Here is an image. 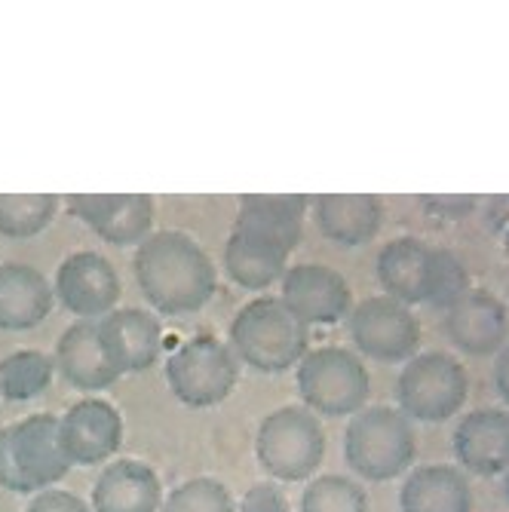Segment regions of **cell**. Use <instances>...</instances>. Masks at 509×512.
I'll return each mask as SVG.
<instances>
[{"mask_svg":"<svg viewBox=\"0 0 509 512\" xmlns=\"http://www.w3.org/2000/svg\"><path fill=\"white\" fill-rule=\"evenodd\" d=\"M503 497H506V503H509V470L503 473Z\"/></svg>","mask_w":509,"mask_h":512,"instance_id":"obj_32","label":"cell"},{"mask_svg":"<svg viewBox=\"0 0 509 512\" xmlns=\"http://www.w3.org/2000/svg\"><path fill=\"white\" fill-rule=\"evenodd\" d=\"M378 283L405 307H451L470 289L467 267L451 249L418 237H399L378 252Z\"/></svg>","mask_w":509,"mask_h":512,"instance_id":"obj_2","label":"cell"},{"mask_svg":"<svg viewBox=\"0 0 509 512\" xmlns=\"http://www.w3.org/2000/svg\"><path fill=\"white\" fill-rule=\"evenodd\" d=\"M56 301L71 310L77 319H102L117 310L120 301V276L114 264L99 252H74L68 255L53 279Z\"/></svg>","mask_w":509,"mask_h":512,"instance_id":"obj_12","label":"cell"},{"mask_svg":"<svg viewBox=\"0 0 509 512\" xmlns=\"http://www.w3.org/2000/svg\"><path fill=\"white\" fill-rule=\"evenodd\" d=\"M399 512H473V485L464 470L427 463L405 476Z\"/></svg>","mask_w":509,"mask_h":512,"instance_id":"obj_21","label":"cell"},{"mask_svg":"<svg viewBox=\"0 0 509 512\" xmlns=\"http://www.w3.org/2000/svg\"><path fill=\"white\" fill-rule=\"evenodd\" d=\"M53 362H56V371L71 387L86 390V393L105 390L120 378L102 350L96 319H77L74 325H68L56 344Z\"/></svg>","mask_w":509,"mask_h":512,"instance_id":"obj_18","label":"cell"},{"mask_svg":"<svg viewBox=\"0 0 509 512\" xmlns=\"http://www.w3.org/2000/svg\"><path fill=\"white\" fill-rule=\"evenodd\" d=\"M255 457L280 482L310 479L326 457V430L304 405H283L270 411L255 436Z\"/></svg>","mask_w":509,"mask_h":512,"instance_id":"obj_6","label":"cell"},{"mask_svg":"<svg viewBox=\"0 0 509 512\" xmlns=\"http://www.w3.org/2000/svg\"><path fill=\"white\" fill-rule=\"evenodd\" d=\"M224 270L237 286L261 292L273 283H283L289 270V252L249 230H230L224 246Z\"/></svg>","mask_w":509,"mask_h":512,"instance_id":"obj_24","label":"cell"},{"mask_svg":"<svg viewBox=\"0 0 509 512\" xmlns=\"http://www.w3.org/2000/svg\"><path fill=\"white\" fill-rule=\"evenodd\" d=\"M227 344L249 368L276 375V371L298 368L307 356L310 335L307 325L298 322L280 298L264 295L237 310Z\"/></svg>","mask_w":509,"mask_h":512,"instance_id":"obj_3","label":"cell"},{"mask_svg":"<svg viewBox=\"0 0 509 512\" xmlns=\"http://www.w3.org/2000/svg\"><path fill=\"white\" fill-rule=\"evenodd\" d=\"M71 467L74 463L62 448L56 414L40 411L0 430V488L37 494L62 482Z\"/></svg>","mask_w":509,"mask_h":512,"instance_id":"obj_4","label":"cell"},{"mask_svg":"<svg viewBox=\"0 0 509 512\" xmlns=\"http://www.w3.org/2000/svg\"><path fill=\"white\" fill-rule=\"evenodd\" d=\"M53 375V356L40 350H16L0 359V396L10 402H28L50 387Z\"/></svg>","mask_w":509,"mask_h":512,"instance_id":"obj_25","label":"cell"},{"mask_svg":"<svg viewBox=\"0 0 509 512\" xmlns=\"http://www.w3.org/2000/svg\"><path fill=\"white\" fill-rule=\"evenodd\" d=\"M304 212L307 200L295 194H246L240 197L234 227L283 246L292 255L301 243Z\"/></svg>","mask_w":509,"mask_h":512,"instance_id":"obj_22","label":"cell"},{"mask_svg":"<svg viewBox=\"0 0 509 512\" xmlns=\"http://www.w3.org/2000/svg\"><path fill=\"white\" fill-rule=\"evenodd\" d=\"M65 203L111 246H142L154 234V200L148 194H71Z\"/></svg>","mask_w":509,"mask_h":512,"instance_id":"obj_11","label":"cell"},{"mask_svg":"<svg viewBox=\"0 0 509 512\" xmlns=\"http://www.w3.org/2000/svg\"><path fill=\"white\" fill-rule=\"evenodd\" d=\"M160 512H237V503L218 479H188L163 497Z\"/></svg>","mask_w":509,"mask_h":512,"instance_id":"obj_28","label":"cell"},{"mask_svg":"<svg viewBox=\"0 0 509 512\" xmlns=\"http://www.w3.org/2000/svg\"><path fill=\"white\" fill-rule=\"evenodd\" d=\"M460 470L494 479L509 470V411L503 408H476L460 417L451 439Z\"/></svg>","mask_w":509,"mask_h":512,"instance_id":"obj_16","label":"cell"},{"mask_svg":"<svg viewBox=\"0 0 509 512\" xmlns=\"http://www.w3.org/2000/svg\"><path fill=\"white\" fill-rule=\"evenodd\" d=\"M132 270L142 295L169 316L203 310L218 286L212 258L181 230H154L135 249Z\"/></svg>","mask_w":509,"mask_h":512,"instance_id":"obj_1","label":"cell"},{"mask_svg":"<svg viewBox=\"0 0 509 512\" xmlns=\"http://www.w3.org/2000/svg\"><path fill=\"white\" fill-rule=\"evenodd\" d=\"M298 393L316 417H353L365 408L372 381L359 353L347 347H316L298 362Z\"/></svg>","mask_w":509,"mask_h":512,"instance_id":"obj_7","label":"cell"},{"mask_svg":"<svg viewBox=\"0 0 509 512\" xmlns=\"http://www.w3.org/2000/svg\"><path fill=\"white\" fill-rule=\"evenodd\" d=\"M445 338L467 356H494L509 344L506 304L488 289H467L445 307Z\"/></svg>","mask_w":509,"mask_h":512,"instance_id":"obj_14","label":"cell"},{"mask_svg":"<svg viewBox=\"0 0 509 512\" xmlns=\"http://www.w3.org/2000/svg\"><path fill=\"white\" fill-rule=\"evenodd\" d=\"M59 439L74 467H96L123 442V417L105 399H80L59 417Z\"/></svg>","mask_w":509,"mask_h":512,"instance_id":"obj_15","label":"cell"},{"mask_svg":"<svg viewBox=\"0 0 509 512\" xmlns=\"http://www.w3.org/2000/svg\"><path fill=\"white\" fill-rule=\"evenodd\" d=\"M347 335L356 353L375 359V362H408L421 350V319L411 307L375 295L353 304L347 316Z\"/></svg>","mask_w":509,"mask_h":512,"instance_id":"obj_10","label":"cell"},{"mask_svg":"<svg viewBox=\"0 0 509 512\" xmlns=\"http://www.w3.org/2000/svg\"><path fill=\"white\" fill-rule=\"evenodd\" d=\"M414 454H418V442H414L411 421L399 408H362L344 430V460L359 479L393 482L408 473Z\"/></svg>","mask_w":509,"mask_h":512,"instance_id":"obj_5","label":"cell"},{"mask_svg":"<svg viewBox=\"0 0 509 512\" xmlns=\"http://www.w3.org/2000/svg\"><path fill=\"white\" fill-rule=\"evenodd\" d=\"M280 301L304 325H335L350 316L353 295L347 279L326 264H295L283 276Z\"/></svg>","mask_w":509,"mask_h":512,"instance_id":"obj_13","label":"cell"},{"mask_svg":"<svg viewBox=\"0 0 509 512\" xmlns=\"http://www.w3.org/2000/svg\"><path fill=\"white\" fill-rule=\"evenodd\" d=\"M240 512H289V500L276 482H255L243 494Z\"/></svg>","mask_w":509,"mask_h":512,"instance_id":"obj_29","label":"cell"},{"mask_svg":"<svg viewBox=\"0 0 509 512\" xmlns=\"http://www.w3.org/2000/svg\"><path fill=\"white\" fill-rule=\"evenodd\" d=\"M240 381V359L230 344L197 335L184 341L166 359V384L172 396L188 408H212L221 405Z\"/></svg>","mask_w":509,"mask_h":512,"instance_id":"obj_9","label":"cell"},{"mask_svg":"<svg viewBox=\"0 0 509 512\" xmlns=\"http://www.w3.org/2000/svg\"><path fill=\"white\" fill-rule=\"evenodd\" d=\"M298 512H368V494L347 476H316L304 488Z\"/></svg>","mask_w":509,"mask_h":512,"instance_id":"obj_27","label":"cell"},{"mask_svg":"<svg viewBox=\"0 0 509 512\" xmlns=\"http://www.w3.org/2000/svg\"><path fill=\"white\" fill-rule=\"evenodd\" d=\"M470 393L467 368L451 353H418L402 365L396 378V402L408 421L445 424L464 408Z\"/></svg>","mask_w":509,"mask_h":512,"instance_id":"obj_8","label":"cell"},{"mask_svg":"<svg viewBox=\"0 0 509 512\" xmlns=\"http://www.w3.org/2000/svg\"><path fill=\"white\" fill-rule=\"evenodd\" d=\"M56 292L46 276L28 264H0V329L28 332L53 310Z\"/></svg>","mask_w":509,"mask_h":512,"instance_id":"obj_20","label":"cell"},{"mask_svg":"<svg viewBox=\"0 0 509 512\" xmlns=\"http://www.w3.org/2000/svg\"><path fill=\"white\" fill-rule=\"evenodd\" d=\"M99 341L117 375H135L157 362L163 332L151 310L117 307L99 319Z\"/></svg>","mask_w":509,"mask_h":512,"instance_id":"obj_17","label":"cell"},{"mask_svg":"<svg viewBox=\"0 0 509 512\" xmlns=\"http://www.w3.org/2000/svg\"><path fill=\"white\" fill-rule=\"evenodd\" d=\"M316 224L322 237L341 246H365L384 224V203L372 194H326L316 197Z\"/></svg>","mask_w":509,"mask_h":512,"instance_id":"obj_23","label":"cell"},{"mask_svg":"<svg viewBox=\"0 0 509 512\" xmlns=\"http://www.w3.org/2000/svg\"><path fill=\"white\" fill-rule=\"evenodd\" d=\"M25 512H92L83 497L71 494V491H62V488H46V491H37L28 503Z\"/></svg>","mask_w":509,"mask_h":512,"instance_id":"obj_30","label":"cell"},{"mask_svg":"<svg viewBox=\"0 0 509 512\" xmlns=\"http://www.w3.org/2000/svg\"><path fill=\"white\" fill-rule=\"evenodd\" d=\"M494 387H497L500 399L509 405V344L494 359Z\"/></svg>","mask_w":509,"mask_h":512,"instance_id":"obj_31","label":"cell"},{"mask_svg":"<svg viewBox=\"0 0 509 512\" xmlns=\"http://www.w3.org/2000/svg\"><path fill=\"white\" fill-rule=\"evenodd\" d=\"M163 482L142 460H114L92 485V512H157Z\"/></svg>","mask_w":509,"mask_h":512,"instance_id":"obj_19","label":"cell"},{"mask_svg":"<svg viewBox=\"0 0 509 512\" xmlns=\"http://www.w3.org/2000/svg\"><path fill=\"white\" fill-rule=\"evenodd\" d=\"M59 212L53 194H0V237L28 240L50 227Z\"/></svg>","mask_w":509,"mask_h":512,"instance_id":"obj_26","label":"cell"}]
</instances>
